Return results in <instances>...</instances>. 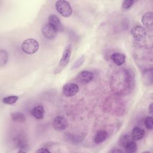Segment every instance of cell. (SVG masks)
Listing matches in <instances>:
<instances>
[{"instance_id":"6da1fadb","label":"cell","mask_w":153,"mask_h":153,"mask_svg":"<svg viewBox=\"0 0 153 153\" xmlns=\"http://www.w3.org/2000/svg\"><path fill=\"white\" fill-rule=\"evenodd\" d=\"M71 52H72V46L71 44H69L68 46H66V47L65 48L62 56L59 61V63L54 71V74H57L60 73L67 66V65L68 64L70 60Z\"/></svg>"},{"instance_id":"7a4b0ae2","label":"cell","mask_w":153,"mask_h":153,"mask_svg":"<svg viewBox=\"0 0 153 153\" xmlns=\"http://www.w3.org/2000/svg\"><path fill=\"white\" fill-rule=\"evenodd\" d=\"M55 7L57 11L64 17H70L73 12L70 3L65 0H59L56 2Z\"/></svg>"},{"instance_id":"3957f363","label":"cell","mask_w":153,"mask_h":153,"mask_svg":"<svg viewBox=\"0 0 153 153\" xmlns=\"http://www.w3.org/2000/svg\"><path fill=\"white\" fill-rule=\"evenodd\" d=\"M39 47V44L38 42L33 38H29L25 40L21 45L22 51L27 54L35 53L38 50Z\"/></svg>"},{"instance_id":"277c9868","label":"cell","mask_w":153,"mask_h":153,"mask_svg":"<svg viewBox=\"0 0 153 153\" xmlns=\"http://www.w3.org/2000/svg\"><path fill=\"white\" fill-rule=\"evenodd\" d=\"M41 32L45 38L52 40L57 36V30L49 23H46L42 26Z\"/></svg>"},{"instance_id":"5b68a950","label":"cell","mask_w":153,"mask_h":153,"mask_svg":"<svg viewBox=\"0 0 153 153\" xmlns=\"http://www.w3.org/2000/svg\"><path fill=\"white\" fill-rule=\"evenodd\" d=\"M53 127L56 131L65 130L68 127V121L63 116H57L53 120Z\"/></svg>"},{"instance_id":"8992f818","label":"cell","mask_w":153,"mask_h":153,"mask_svg":"<svg viewBox=\"0 0 153 153\" xmlns=\"http://www.w3.org/2000/svg\"><path fill=\"white\" fill-rule=\"evenodd\" d=\"M78 85L74 82H69L65 84L62 88L63 94L66 97H72L79 91Z\"/></svg>"},{"instance_id":"52a82bcc","label":"cell","mask_w":153,"mask_h":153,"mask_svg":"<svg viewBox=\"0 0 153 153\" xmlns=\"http://www.w3.org/2000/svg\"><path fill=\"white\" fill-rule=\"evenodd\" d=\"M131 34L136 40L141 41L145 38L146 36V31L142 26L136 25L131 30Z\"/></svg>"},{"instance_id":"ba28073f","label":"cell","mask_w":153,"mask_h":153,"mask_svg":"<svg viewBox=\"0 0 153 153\" xmlns=\"http://www.w3.org/2000/svg\"><path fill=\"white\" fill-rule=\"evenodd\" d=\"M94 75L93 72L89 71H82L77 75L79 81L82 84H88L94 79Z\"/></svg>"},{"instance_id":"9c48e42d","label":"cell","mask_w":153,"mask_h":153,"mask_svg":"<svg viewBox=\"0 0 153 153\" xmlns=\"http://www.w3.org/2000/svg\"><path fill=\"white\" fill-rule=\"evenodd\" d=\"M48 23L52 25L57 31H62L63 29V26L59 18L54 15L51 14L48 17Z\"/></svg>"},{"instance_id":"30bf717a","label":"cell","mask_w":153,"mask_h":153,"mask_svg":"<svg viewBox=\"0 0 153 153\" xmlns=\"http://www.w3.org/2000/svg\"><path fill=\"white\" fill-rule=\"evenodd\" d=\"M152 12H148L143 15L141 19L142 24L147 28L151 29L153 26V17Z\"/></svg>"},{"instance_id":"8fae6325","label":"cell","mask_w":153,"mask_h":153,"mask_svg":"<svg viewBox=\"0 0 153 153\" xmlns=\"http://www.w3.org/2000/svg\"><path fill=\"white\" fill-rule=\"evenodd\" d=\"M31 115L37 120L43 119L45 114V110L42 105H37L33 108L30 111Z\"/></svg>"},{"instance_id":"7c38bea8","label":"cell","mask_w":153,"mask_h":153,"mask_svg":"<svg viewBox=\"0 0 153 153\" xmlns=\"http://www.w3.org/2000/svg\"><path fill=\"white\" fill-rule=\"evenodd\" d=\"M111 59L112 62L117 66L123 65L126 62V56L121 53H114L111 56Z\"/></svg>"},{"instance_id":"4fadbf2b","label":"cell","mask_w":153,"mask_h":153,"mask_svg":"<svg viewBox=\"0 0 153 153\" xmlns=\"http://www.w3.org/2000/svg\"><path fill=\"white\" fill-rule=\"evenodd\" d=\"M145 130L142 128L135 127L133 128L131 133V137L134 141L141 140L145 136Z\"/></svg>"},{"instance_id":"5bb4252c","label":"cell","mask_w":153,"mask_h":153,"mask_svg":"<svg viewBox=\"0 0 153 153\" xmlns=\"http://www.w3.org/2000/svg\"><path fill=\"white\" fill-rule=\"evenodd\" d=\"M108 137V133L106 130H99L94 137V142L96 143H101L105 141Z\"/></svg>"},{"instance_id":"9a60e30c","label":"cell","mask_w":153,"mask_h":153,"mask_svg":"<svg viewBox=\"0 0 153 153\" xmlns=\"http://www.w3.org/2000/svg\"><path fill=\"white\" fill-rule=\"evenodd\" d=\"M11 118L14 122L23 123L26 121V117L23 114L19 112H15L11 114Z\"/></svg>"},{"instance_id":"2e32d148","label":"cell","mask_w":153,"mask_h":153,"mask_svg":"<svg viewBox=\"0 0 153 153\" xmlns=\"http://www.w3.org/2000/svg\"><path fill=\"white\" fill-rule=\"evenodd\" d=\"M125 151L127 153H134L137 151V146L136 143L133 140H131L129 142H128L125 145H124Z\"/></svg>"},{"instance_id":"e0dca14e","label":"cell","mask_w":153,"mask_h":153,"mask_svg":"<svg viewBox=\"0 0 153 153\" xmlns=\"http://www.w3.org/2000/svg\"><path fill=\"white\" fill-rule=\"evenodd\" d=\"M19 99V97L16 95H10L4 97L2 99V102L5 104L13 105Z\"/></svg>"},{"instance_id":"ac0fdd59","label":"cell","mask_w":153,"mask_h":153,"mask_svg":"<svg viewBox=\"0 0 153 153\" xmlns=\"http://www.w3.org/2000/svg\"><path fill=\"white\" fill-rule=\"evenodd\" d=\"M8 60V53L4 50L0 51V66L2 67L6 65Z\"/></svg>"},{"instance_id":"d6986e66","label":"cell","mask_w":153,"mask_h":153,"mask_svg":"<svg viewBox=\"0 0 153 153\" xmlns=\"http://www.w3.org/2000/svg\"><path fill=\"white\" fill-rule=\"evenodd\" d=\"M85 61V56L84 55H82L81 56H80L72 65V67H71V70H74L76 68H79L84 62Z\"/></svg>"},{"instance_id":"ffe728a7","label":"cell","mask_w":153,"mask_h":153,"mask_svg":"<svg viewBox=\"0 0 153 153\" xmlns=\"http://www.w3.org/2000/svg\"><path fill=\"white\" fill-rule=\"evenodd\" d=\"M135 1L133 0H125L122 2L121 8L124 10H127L131 8V7L134 5Z\"/></svg>"},{"instance_id":"44dd1931","label":"cell","mask_w":153,"mask_h":153,"mask_svg":"<svg viewBox=\"0 0 153 153\" xmlns=\"http://www.w3.org/2000/svg\"><path fill=\"white\" fill-rule=\"evenodd\" d=\"M152 117L151 116H148L146 117V118L144 120V124L145 127L149 130H152L153 127V124H152Z\"/></svg>"},{"instance_id":"7402d4cb","label":"cell","mask_w":153,"mask_h":153,"mask_svg":"<svg viewBox=\"0 0 153 153\" xmlns=\"http://www.w3.org/2000/svg\"><path fill=\"white\" fill-rule=\"evenodd\" d=\"M36 153L38 152H41V153H46V152H51V151L47 148H45V147H43V148H41L39 149H38L36 151Z\"/></svg>"},{"instance_id":"603a6c76","label":"cell","mask_w":153,"mask_h":153,"mask_svg":"<svg viewBox=\"0 0 153 153\" xmlns=\"http://www.w3.org/2000/svg\"><path fill=\"white\" fill-rule=\"evenodd\" d=\"M110 152H112V153H120V152H123L124 151H122V150L120 149L115 148V149H113L111 150Z\"/></svg>"},{"instance_id":"cb8c5ba5","label":"cell","mask_w":153,"mask_h":153,"mask_svg":"<svg viewBox=\"0 0 153 153\" xmlns=\"http://www.w3.org/2000/svg\"><path fill=\"white\" fill-rule=\"evenodd\" d=\"M153 103H151L149 106V108H148V111H149V113L152 115V114H153Z\"/></svg>"}]
</instances>
